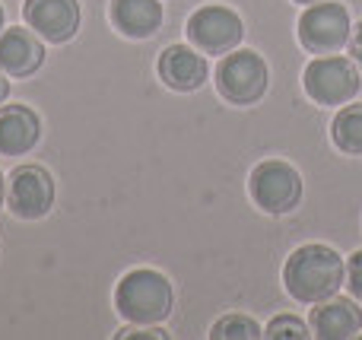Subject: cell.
Masks as SVG:
<instances>
[{
	"instance_id": "cell-5",
	"label": "cell",
	"mask_w": 362,
	"mask_h": 340,
	"mask_svg": "<svg viewBox=\"0 0 362 340\" xmlns=\"http://www.w3.org/2000/svg\"><path fill=\"white\" fill-rule=\"evenodd\" d=\"M305 93L318 105H346L359 93L356 61L340 54H321L305 67Z\"/></svg>"
},
{
	"instance_id": "cell-20",
	"label": "cell",
	"mask_w": 362,
	"mask_h": 340,
	"mask_svg": "<svg viewBox=\"0 0 362 340\" xmlns=\"http://www.w3.org/2000/svg\"><path fill=\"white\" fill-rule=\"evenodd\" d=\"M350 57L362 67V23L353 29V35H350Z\"/></svg>"
},
{
	"instance_id": "cell-24",
	"label": "cell",
	"mask_w": 362,
	"mask_h": 340,
	"mask_svg": "<svg viewBox=\"0 0 362 340\" xmlns=\"http://www.w3.org/2000/svg\"><path fill=\"white\" fill-rule=\"evenodd\" d=\"M0 32H4V10H0Z\"/></svg>"
},
{
	"instance_id": "cell-6",
	"label": "cell",
	"mask_w": 362,
	"mask_h": 340,
	"mask_svg": "<svg viewBox=\"0 0 362 340\" xmlns=\"http://www.w3.org/2000/svg\"><path fill=\"white\" fill-rule=\"evenodd\" d=\"M353 35L350 10L344 4H312L299 16V42L312 54H337Z\"/></svg>"
},
{
	"instance_id": "cell-16",
	"label": "cell",
	"mask_w": 362,
	"mask_h": 340,
	"mask_svg": "<svg viewBox=\"0 0 362 340\" xmlns=\"http://www.w3.org/2000/svg\"><path fill=\"white\" fill-rule=\"evenodd\" d=\"M210 337L213 340H255V337H264V334H261V324H257L255 318L226 315L210 328Z\"/></svg>"
},
{
	"instance_id": "cell-10",
	"label": "cell",
	"mask_w": 362,
	"mask_h": 340,
	"mask_svg": "<svg viewBox=\"0 0 362 340\" xmlns=\"http://www.w3.org/2000/svg\"><path fill=\"white\" fill-rule=\"evenodd\" d=\"M206 57L204 51L187 48V45H172L159 54V80L169 89H178V93H194L206 83Z\"/></svg>"
},
{
	"instance_id": "cell-22",
	"label": "cell",
	"mask_w": 362,
	"mask_h": 340,
	"mask_svg": "<svg viewBox=\"0 0 362 340\" xmlns=\"http://www.w3.org/2000/svg\"><path fill=\"white\" fill-rule=\"evenodd\" d=\"M4 197H6V182H4V172H0V207H4Z\"/></svg>"
},
{
	"instance_id": "cell-17",
	"label": "cell",
	"mask_w": 362,
	"mask_h": 340,
	"mask_svg": "<svg viewBox=\"0 0 362 340\" xmlns=\"http://www.w3.org/2000/svg\"><path fill=\"white\" fill-rule=\"evenodd\" d=\"M264 337H270V340H305L312 334H308L305 322H299L296 315H280L267 324V334Z\"/></svg>"
},
{
	"instance_id": "cell-23",
	"label": "cell",
	"mask_w": 362,
	"mask_h": 340,
	"mask_svg": "<svg viewBox=\"0 0 362 340\" xmlns=\"http://www.w3.org/2000/svg\"><path fill=\"white\" fill-rule=\"evenodd\" d=\"M296 4H321V0H296Z\"/></svg>"
},
{
	"instance_id": "cell-11",
	"label": "cell",
	"mask_w": 362,
	"mask_h": 340,
	"mask_svg": "<svg viewBox=\"0 0 362 340\" xmlns=\"http://www.w3.org/2000/svg\"><path fill=\"white\" fill-rule=\"evenodd\" d=\"M362 328V312L353 299L331 296L325 303H315L312 309V331L321 340H346L356 337Z\"/></svg>"
},
{
	"instance_id": "cell-19",
	"label": "cell",
	"mask_w": 362,
	"mask_h": 340,
	"mask_svg": "<svg viewBox=\"0 0 362 340\" xmlns=\"http://www.w3.org/2000/svg\"><path fill=\"white\" fill-rule=\"evenodd\" d=\"M118 337L121 340H131V337H156V340H165L169 334H165L163 328H146V324H140V328H121Z\"/></svg>"
},
{
	"instance_id": "cell-14",
	"label": "cell",
	"mask_w": 362,
	"mask_h": 340,
	"mask_svg": "<svg viewBox=\"0 0 362 340\" xmlns=\"http://www.w3.org/2000/svg\"><path fill=\"white\" fill-rule=\"evenodd\" d=\"M112 23L127 38H150L163 25L159 0H112Z\"/></svg>"
},
{
	"instance_id": "cell-2",
	"label": "cell",
	"mask_w": 362,
	"mask_h": 340,
	"mask_svg": "<svg viewBox=\"0 0 362 340\" xmlns=\"http://www.w3.org/2000/svg\"><path fill=\"white\" fill-rule=\"evenodd\" d=\"M115 305L134 324H163L172 315L175 293H172L169 277H163L159 271H150V267H137V271L124 274L118 280Z\"/></svg>"
},
{
	"instance_id": "cell-21",
	"label": "cell",
	"mask_w": 362,
	"mask_h": 340,
	"mask_svg": "<svg viewBox=\"0 0 362 340\" xmlns=\"http://www.w3.org/2000/svg\"><path fill=\"white\" fill-rule=\"evenodd\" d=\"M6 95H10V83H6V74H0V105L6 102Z\"/></svg>"
},
{
	"instance_id": "cell-8",
	"label": "cell",
	"mask_w": 362,
	"mask_h": 340,
	"mask_svg": "<svg viewBox=\"0 0 362 340\" xmlns=\"http://www.w3.org/2000/svg\"><path fill=\"white\" fill-rule=\"evenodd\" d=\"M6 204L19 220H42L54 204V178L42 165H19L10 175Z\"/></svg>"
},
{
	"instance_id": "cell-18",
	"label": "cell",
	"mask_w": 362,
	"mask_h": 340,
	"mask_svg": "<svg viewBox=\"0 0 362 340\" xmlns=\"http://www.w3.org/2000/svg\"><path fill=\"white\" fill-rule=\"evenodd\" d=\"M346 286H350L353 299L362 303V252H356L346 261Z\"/></svg>"
},
{
	"instance_id": "cell-1",
	"label": "cell",
	"mask_w": 362,
	"mask_h": 340,
	"mask_svg": "<svg viewBox=\"0 0 362 340\" xmlns=\"http://www.w3.org/2000/svg\"><path fill=\"white\" fill-rule=\"evenodd\" d=\"M346 280V264L331 245H302L289 254L286 267H283V283L286 293L296 303H325V299L337 296V290Z\"/></svg>"
},
{
	"instance_id": "cell-3",
	"label": "cell",
	"mask_w": 362,
	"mask_h": 340,
	"mask_svg": "<svg viewBox=\"0 0 362 340\" xmlns=\"http://www.w3.org/2000/svg\"><path fill=\"white\" fill-rule=\"evenodd\" d=\"M270 83V70L257 51H232L216 67V89L232 105H255Z\"/></svg>"
},
{
	"instance_id": "cell-4",
	"label": "cell",
	"mask_w": 362,
	"mask_h": 340,
	"mask_svg": "<svg viewBox=\"0 0 362 340\" xmlns=\"http://www.w3.org/2000/svg\"><path fill=\"white\" fill-rule=\"evenodd\" d=\"M251 201L264 210V213H289L299 207L302 201V175L283 159H264L255 165L248 178Z\"/></svg>"
},
{
	"instance_id": "cell-7",
	"label": "cell",
	"mask_w": 362,
	"mask_h": 340,
	"mask_svg": "<svg viewBox=\"0 0 362 340\" xmlns=\"http://www.w3.org/2000/svg\"><path fill=\"white\" fill-rule=\"evenodd\" d=\"M245 35L242 16L229 6L206 4L187 19V38L204 54H229Z\"/></svg>"
},
{
	"instance_id": "cell-9",
	"label": "cell",
	"mask_w": 362,
	"mask_h": 340,
	"mask_svg": "<svg viewBox=\"0 0 362 340\" xmlns=\"http://www.w3.org/2000/svg\"><path fill=\"white\" fill-rule=\"evenodd\" d=\"M23 16L35 29V35L54 45L70 42L80 29V4L76 0H25Z\"/></svg>"
},
{
	"instance_id": "cell-12",
	"label": "cell",
	"mask_w": 362,
	"mask_h": 340,
	"mask_svg": "<svg viewBox=\"0 0 362 340\" xmlns=\"http://www.w3.org/2000/svg\"><path fill=\"white\" fill-rule=\"evenodd\" d=\"M42 137V121L29 105H0V153L23 156Z\"/></svg>"
},
{
	"instance_id": "cell-15",
	"label": "cell",
	"mask_w": 362,
	"mask_h": 340,
	"mask_svg": "<svg viewBox=\"0 0 362 340\" xmlns=\"http://www.w3.org/2000/svg\"><path fill=\"white\" fill-rule=\"evenodd\" d=\"M331 137L340 153L362 156V105H350L346 102V108H340L331 124Z\"/></svg>"
},
{
	"instance_id": "cell-13",
	"label": "cell",
	"mask_w": 362,
	"mask_h": 340,
	"mask_svg": "<svg viewBox=\"0 0 362 340\" xmlns=\"http://www.w3.org/2000/svg\"><path fill=\"white\" fill-rule=\"evenodd\" d=\"M45 64V48L29 29L0 32V70L6 76H32Z\"/></svg>"
}]
</instances>
